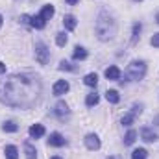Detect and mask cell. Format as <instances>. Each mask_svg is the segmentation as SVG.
<instances>
[{
    "instance_id": "2",
    "label": "cell",
    "mask_w": 159,
    "mask_h": 159,
    "mask_svg": "<svg viewBox=\"0 0 159 159\" xmlns=\"http://www.w3.org/2000/svg\"><path fill=\"white\" fill-rule=\"evenodd\" d=\"M94 30H96V35H98L100 41H109L117 35V20H115L109 13L102 11V13L98 15V19H96Z\"/></svg>"
},
{
    "instance_id": "6",
    "label": "cell",
    "mask_w": 159,
    "mask_h": 159,
    "mask_svg": "<svg viewBox=\"0 0 159 159\" xmlns=\"http://www.w3.org/2000/svg\"><path fill=\"white\" fill-rule=\"evenodd\" d=\"M85 146H87L89 150H98V148H100V139H98V135L89 133V135L85 137Z\"/></svg>"
},
{
    "instance_id": "7",
    "label": "cell",
    "mask_w": 159,
    "mask_h": 159,
    "mask_svg": "<svg viewBox=\"0 0 159 159\" xmlns=\"http://www.w3.org/2000/svg\"><path fill=\"white\" fill-rule=\"evenodd\" d=\"M48 144H50V146H65V137H63L61 133L54 131V133H50V137H48Z\"/></svg>"
},
{
    "instance_id": "5",
    "label": "cell",
    "mask_w": 159,
    "mask_h": 159,
    "mask_svg": "<svg viewBox=\"0 0 159 159\" xmlns=\"http://www.w3.org/2000/svg\"><path fill=\"white\" fill-rule=\"evenodd\" d=\"M69 89H70L69 81H65V80H59V81H56V83H54V87H52V93H54L56 96H61V94L69 93Z\"/></svg>"
},
{
    "instance_id": "23",
    "label": "cell",
    "mask_w": 159,
    "mask_h": 159,
    "mask_svg": "<svg viewBox=\"0 0 159 159\" xmlns=\"http://www.w3.org/2000/svg\"><path fill=\"white\" fill-rule=\"evenodd\" d=\"M98 100H100V98H98V94H96V93H91V94H87L85 104H87L89 107H93V106H96V104H98Z\"/></svg>"
},
{
    "instance_id": "10",
    "label": "cell",
    "mask_w": 159,
    "mask_h": 159,
    "mask_svg": "<svg viewBox=\"0 0 159 159\" xmlns=\"http://www.w3.org/2000/svg\"><path fill=\"white\" fill-rule=\"evenodd\" d=\"M54 111H56V115H57L59 119H65V117L69 115V106H67L65 102H57V104H56V109H54Z\"/></svg>"
},
{
    "instance_id": "33",
    "label": "cell",
    "mask_w": 159,
    "mask_h": 159,
    "mask_svg": "<svg viewBox=\"0 0 159 159\" xmlns=\"http://www.w3.org/2000/svg\"><path fill=\"white\" fill-rule=\"evenodd\" d=\"M50 159H61V157H57V156H54V157H50Z\"/></svg>"
},
{
    "instance_id": "15",
    "label": "cell",
    "mask_w": 159,
    "mask_h": 159,
    "mask_svg": "<svg viewBox=\"0 0 159 159\" xmlns=\"http://www.w3.org/2000/svg\"><path fill=\"white\" fill-rule=\"evenodd\" d=\"M63 24H65L67 30H74L78 22H76V17H74V15H65V17H63Z\"/></svg>"
},
{
    "instance_id": "11",
    "label": "cell",
    "mask_w": 159,
    "mask_h": 159,
    "mask_svg": "<svg viewBox=\"0 0 159 159\" xmlns=\"http://www.w3.org/2000/svg\"><path fill=\"white\" fill-rule=\"evenodd\" d=\"M30 135H32L34 139H41V137L44 135V126H43V124H34V126H30Z\"/></svg>"
},
{
    "instance_id": "35",
    "label": "cell",
    "mask_w": 159,
    "mask_h": 159,
    "mask_svg": "<svg viewBox=\"0 0 159 159\" xmlns=\"http://www.w3.org/2000/svg\"><path fill=\"white\" fill-rule=\"evenodd\" d=\"M135 2H141V0H135Z\"/></svg>"
},
{
    "instance_id": "12",
    "label": "cell",
    "mask_w": 159,
    "mask_h": 159,
    "mask_svg": "<svg viewBox=\"0 0 159 159\" xmlns=\"http://www.w3.org/2000/svg\"><path fill=\"white\" fill-rule=\"evenodd\" d=\"M30 24H32L34 28H37V30H43V28L46 26V20H44L41 15H34V17H30Z\"/></svg>"
},
{
    "instance_id": "22",
    "label": "cell",
    "mask_w": 159,
    "mask_h": 159,
    "mask_svg": "<svg viewBox=\"0 0 159 159\" xmlns=\"http://www.w3.org/2000/svg\"><path fill=\"white\" fill-rule=\"evenodd\" d=\"M135 139H137V131H135V129H129V131L126 133V137H124V144L129 146V144L135 143Z\"/></svg>"
},
{
    "instance_id": "24",
    "label": "cell",
    "mask_w": 159,
    "mask_h": 159,
    "mask_svg": "<svg viewBox=\"0 0 159 159\" xmlns=\"http://www.w3.org/2000/svg\"><path fill=\"white\" fill-rule=\"evenodd\" d=\"M148 157V152L144 150V148H137V150H133V154H131V159H146Z\"/></svg>"
},
{
    "instance_id": "31",
    "label": "cell",
    "mask_w": 159,
    "mask_h": 159,
    "mask_svg": "<svg viewBox=\"0 0 159 159\" xmlns=\"http://www.w3.org/2000/svg\"><path fill=\"white\" fill-rule=\"evenodd\" d=\"M107 159H120V157H119V156H109Z\"/></svg>"
},
{
    "instance_id": "3",
    "label": "cell",
    "mask_w": 159,
    "mask_h": 159,
    "mask_svg": "<svg viewBox=\"0 0 159 159\" xmlns=\"http://www.w3.org/2000/svg\"><path fill=\"white\" fill-rule=\"evenodd\" d=\"M144 74H146V63L144 61H131L129 67H128V70H126L128 80H133V81L143 80Z\"/></svg>"
},
{
    "instance_id": "14",
    "label": "cell",
    "mask_w": 159,
    "mask_h": 159,
    "mask_svg": "<svg viewBox=\"0 0 159 159\" xmlns=\"http://www.w3.org/2000/svg\"><path fill=\"white\" fill-rule=\"evenodd\" d=\"M54 11H56L54 6H50V4H48V6H43V9H41V17H43L44 20H50V19L54 17Z\"/></svg>"
},
{
    "instance_id": "18",
    "label": "cell",
    "mask_w": 159,
    "mask_h": 159,
    "mask_svg": "<svg viewBox=\"0 0 159 159\" xmlns=\"http://www.w3.org/2000/svg\"><path fill=\"white\" fill-rule=\"evenodd\" d=\"M72 57H74L76 61L85 59V57H87V50H85L83 46H76V48H74V54H72Z\"/></svg>"
},
{
    "instance_id": "29",
    "label": "cell",
    "mask_w": 159,
    "mask_h": 159,
    "mask_svg": "<svg viewBox=\"0 0 159 159\" xmlns=\"http://www.w3.org/2000/svg\"><path fill=\"white\" fill-rule=\"evenodd\" d=\"M4 72H6V63L0 61V74H4Z\"/></svg>"
},
{
    "instance_id": "34",
    "label": "cell",
    "mask_w": 159,
    "mask_h": 159,
    "mask_svg": "<svg viewBox=\"0 0 159 159\" xmlns=\"http://www.w3.org/2000/svg\"><path fill=\"white\" fill-rule=\"evenodd\" d=\"M157 22H159V15H157Z\"/></svg>"
},
{
    "instance_id": "13",
    "label": "cell",
    "mask_w": 159,
    "mask_h": 159,
    "mask_svg": "<svg viewBox=\"0 0 159 159\" xmlns=\"http://www.w3.org/2000/svg\"><path fill=\"white\" fill-rule=\"evenodd\" d=\"M106 78L107 80H119L120 78V69L115 67V65L107 67V69H106Z\"/></svg>"
},
{
    "instance_id": "25",
    "label": "cell",
    "mask_w": 159,
    "mask_h": 159,
    "mask_svg": "<svg viewBox=\"0 0 159 159\" xmlns=\"http://www.w3.org/2000/svg\"><path fill=\"white\" fill-rule=\"evenodd\" d=\"M56 43H57V46H65V44H67V35H65L63 32H59V34L56 35Z\"/></svg>"
},
{
    "instance_id": "8",
    "label": "cell",
    "mask_w": 159,
    "mask_h": 159,
    "mask_svg": "<svg viewBox=\"0 0 159 159\" xmlns=\"http://www.w3.org/2000/svg\"><path fill=\"white\" fill-rule=\"evenodd\" d=\"M137 113H141V106H135L129 113H126V115L122 117V124H124V126H131V124H133V120H135V115H137Z\"/></svg>"
},
{
    "instance_id": "27",
    "label": "cell",
    "mask_w": 159,
    "mask_h": 159,
    "mask_svg": "<svg viewBox=\"0 0 159 159\" xmlns=\"http://www.w3.org/2000/svg\"><path fill=\"white\" fill-rule=\"evenodd\" d=\"M59 70H76V69H74L69 61H61V63H59Z\"/></svg>"
},
{
    "instance_id": "28",
    "label": "cell",
    "mask_w": 159,
    "mask_h": 159,
    "mask_svg": "<svg viewBox=\"0 0 159 159\" xmlns=\"http://www.w3.org/2000/svg\"><path fill=\"white\" fill-rule=\"evenodd\" d=\"M150 44H152V46H156V48H159V34H156V35L150 39Z\"/></svg>"
},
{
    "instance_id": "20",
    "label": "cell",
    "mask_w": 159,
    "mask_h": 159,
    "mask_svg": "<svg viewBox=\"0 0 159 159\" xmlns=\"http://www.w3.org/2000/svg\"><path fill=\"white\" fill-rule=\"evenodd\" d=\"M83 83L89 85V87H96V83H98V76H96L94 72H91V74H87V76L83 78Z\"/></svg>"
},
{
    "instance_id": "9",
    "label": "cell",
    "mask_w": 159,
    "mask_h": 159,
    "mask_svg": "<svg viewBox=\"0 0 159 159\" xmlns=\"http://www.w3.org/2000/svg\"><path fill=\"white\" fill-rule=\"evenodd\" d=\"M141 137H143V141H146V143H156V141H157V133H154L150 128H143V129H141Z\"/></svg>"
},
{
    "instance_id": "32",
    "label": "cell",
    "mask_w": 159,
    "mask_h": 159,
    "mask_svg": "<svg viewBox=\"0 0 159 159\" xmlns=\"http://www.w3.org/2000/svg\"><path fill=\"white\" fill-rule=\"evenodd\" d=\"M2 22H4V19H2V15H0V26H2Z\"/></svg>"
},
{
    "instance_id": "21",
    "label": "cell",
    "mask_w": 159,
    "mask_h": 159,
    "mask_svg": "<svg viewBox=\"0 0 159 159\" xmlns=\"http://www.w3.org/2000/svg\"><path fill=\"white\" fill-rule=\"evenodd\" d=\"M106 98H107V102H111V104H119L120 102V96H119V93H117L115 89L107 91V93H106Z\"/></svg>"
},
{
    "instance_id": "4",
    "label": "cell",
    "mask_w": 159,
    "mask_h": 159,
    "mask_svg": "<svg viewBox=\"0 0 159 159\" xmlns=\"http://www.w3.org/2000/svg\"><path fill=\"white\" fill-rule=\"evenodd\" d=\"M35 59L39 61L41 65H46L48 59H50V50L46 48V44L43 41H37L35 43Z\"/></svg>"
},
{
    "instance_id": "26",
    "label": "cell",
    "mask_w": 159,
    "mask_h": 159,
    "mask_svg": "<svg viewBox=\"0 0 159 159\" xmlns=\"http://www.w3.org/2000/svg\"><path fill=\"white\" fill-rule=\"evenodd\" d=\"M141 30H143V26H141V24H133V35H131V41H133V43H137Z\"/></svg>"
},
{
    "instance_id": "30",
    "label": "cell",
    "mask_w": 159,
    "mask_h": 159,
    "mask_svg": "<svg viewBox=\"0 0 159 159\" xmlns=\"http://www.w3.org/2000/svg\"><path fill=\"white\" fill-rule=\"evenodd\" d=\"M65 2H67V4H70V6H74V4H76L78 0H65Z\"/></svg>"
},
{
    "instance_id": "16",
    "label": "cell",
    "mask_w": 159,
    "mask_h": 159,
    "mask_svg": "<svg viewBox=\"0 0 159 159\" xmlns=\"http://www.w3.org/2000/svg\"><path fill=\"white\" fill-rule=\"evenodd\" d=\"M4 154H6L7 159H19V150H17L13 144H7V146L4 148Z\"/></svg>"
},
{
    "instance_id": "1",
    "label": "cell",
    "mask_w": 159,
    "mask_h": 159,
    "mask_svg": "<svg viewBox=\"0 0 159 159\" xmlns=\"http://www.w3.org/2000/svg\"><path fill=\"white\" fill-rule=\"evenodd\" d=\"M41 80L32 74H13L0 80V102L9 107L32 109L41 98Z\"/></svg>"
},
{
    "instance_id": "19",
    "label": "cell",
    "mask_w": 159,
    "mask_h": 159,
    "mask_svg": "<svg viewBox=\"0 0 159 159\" xmlns=\"http://www.w3.org/2000/svg\"><path fill=\"white\" fill-rule=\"evenodd\" d=\"M2 129H4V131H7V133H15V131H19V126H17L13 120H7V122H4V124H2Z\"/></svg>"
},
{
    "instance_id": "17",
    "label": "cell",
    "mask_w": 159,
    "mask_h": 159,
    "mask_svg": "<svg viewBox=\"0 0 159 159\" xmlns=\"http://www.w3.org/2000/svg\"><path fill=\"white\" fill-rule=\"evenodd\" d=\"M24 152H26V157H28V159H37L35 146H34L32 143H24Z\"/></svg>"
}]
</instances>
